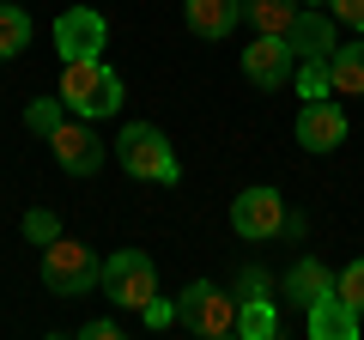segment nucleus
I'll return each mask as SVG.
<instances>
[{
  "instance_id": "nucleus-1",
  "label": "nucleus",
  "mask_w": 364,
  "mask_h": 340,
  "mask_svg": "<svg viewBox=\"0 0 364 340\" xmlns=\"http://www.w3.org/2000/svg\"><path fill=\"white\" fill-rule=\"evenodd\" d=\"M61 97H67L73 116L104 122V116H116V110H122V79L104 67V55H79V61L61 67Z\"/></svg>"
},
{
  "instance_id": "nucleus-2",
  "label": "nucleus",
  "mask_w": 364,
  "mask_h": 340,
  "mask_svg": "<svg viewBox=\"0 0 364 340\" xmlns=\"http://www.w3.org/2000/svg\"><path fill=\"white\" fill-rule=\"evenodd\" d=\"M116 158L128 176H140V183H176L182 164L176 152H170V140L158 134V122H128V128L116 134Z\"/></svg>"
},
{
  "instance_id": "nucleus-3",
  "label": "nucleus",
  "mask_w": 364,
  "mask_h": 340,
  "mask_svg": "<svg viewBox=\"0 0 364 340\" xmlns=\"http://www.w3.org/2000/svg\"><path fill=\"white\" fill-rule=\"evenodd\" d=\"M237 310H243V298H231V292L207 286V280H195V286L176 298V322L188 328V334H200V340L237 334Z\"/></svg>"
},
{
  "instance_id": "nucleus-4",
  "label": "nucleus",
  "mask_w": 364,
  "mask_h": 340,
  "mask_svg": "<svg viewBox=\"0 0 364 340\" xmlns=\"http://www.w3.org/2000/svg\"><path fill=\"white\" fill-rule=\"evenodd\" d=\"M43 286H49L55 298H79V292L104 286V262H97L85 243H73V237H55V243L43 249Z\"/></svg>"
},
{
  "instance_id": "nucleus-5",
  "label": "nucleus",
  "mask_w": 364,
  "mask_h": 340,
  "mask_svg": "<svg viewBox=\"0 0 364 340\" xmlns=\"http://www.w3.org/2000/svg\"><path fill=\"white\" fill-rule=\"evenodd\" d=\"M104 292L109 304H122V310H146V304L158 298V267L146 249H116L104 262Z\"/></svg>"
},
{
  "instance_id": "nucleus-6",
  "label": "nucleus",
  "mask_w": 364,
  "mask_h": 340,
  "mask_svg": "<svg viewBox=\"0 0 364 340\" xmlns=\"http://www.w3.org/2000/svg\"><path fill=\"white\" fill-rule=\"evenodd\" d=\"M286 201H279V188H243V195L231 201V231L243 237V243H267V237H286Z\"/></svg>"
},
{
  "instance_id": "nucleus-7",
  "label": "nucleus",
  "mask_w": 364,
  "mask_h": 340,
  "mask_svg": "<svg viewBox=\"0 0 364 340\" xmlns=\"http://www.w3.org/2000/svg\"><path fill=\"white\" fill-rule=\"evenodd\" d=\"M49 152H55V164H61L67 176H97L109 146L97 140V128H91L85 116H79V122H61V128L49 134Z\"/></svg>"
},
{
  "instance_id": "nucleus-8",
  "label": "nucleus",
  "mask_w": 364,
  "mask_h": 340,
  "mask_svg": "<svg viewBox=\"0 0 364 340\" xmlns=\"http://www.w3.org/2000/svg\"><path fill=\"white\" fill-rule=\"evenodd\" d=\"M104 43H109V18L97 13V6H67V13L55 18V49H61L67 61L104 55Z\"/></svg>"
},
{
  "instance_id": "nucleus-9",
  "label": "nucleus",
  "mask_w": 364,
  "mask_h": 340,
  "mask_svg": "<svg viewBox=\"0 0 364 340\" xmlns=\"http://www.w3.org/2000/svg\"><path fill=\"white\" fill-rule=\"evenodd\" d=\"M291 73H298V55H291L286 37H255V43L243 49V79H249V85H261V92L286 85Z\"/></svg>"
},
{
  "instance_id": "nucleus-10",
  "label": "nucleus",
  "mask_w": 364,
  "mask_h": 340,
  "mask_svg": "<svg viewBox=\"0 0 364 340\" xmlns=\"http://www.w3.org/2000/svg\"><path fill=\"white\" fill-rule=\"evenodd\" d=\"M346 140V110L328 104V97H304L298 110V146L304 152H334Z\"/></svg>"
},
{
  "instance_id": "nucleus-11",
  "label": "nucleus",
  "mask_w": 364,
  "mask_h": 340,
  "mask_svg": "<svg viewBox=\"0 0 364 340\" xmlns=\"http://www.w3.org/2000/svg\"><path fill=\"white\" fill-rule=\"evenodd\" d=\"M358 322L364 316L352 310L340 292H328V298H316L310 310H304V334L310 340H358Z\"/></svg>"
},
{
  "instance_id": "nucleus-12",
  "label": "nucleus",
  "mask_w": 364,
  "mask_h": 340,
  "mask_svg": "<svg viewBox=\"0 0 364 340\" xmlns=\"http://www.w3.org/2000/svg\"><path fill=\"white\" fill-rule=\"evenodd\" d=\"M286 43H291V55H298V61H334V18L328 13H310V6H304L298 13V25L286 31Z\"/></svg>"
},
{
  "instance_id": "nucleus-13",
  "label": "nucleus",
  "mask_w": 364,
  "mask_h": 340,
  "mask_svg": "<svg viewBox=\"0 0 364 340\" xmlns=\"http://www.w3.org/2000/svg\"><path fill=\"white\" fill-rule=\"evenodd\" d=\"M182 18H188V31H195V37L219 43L225 31L243 18V0H188V6H182Z\"/></svg>"
},
{
  "instance_id": "nucleus-14",
  "label": "nucleus",
  "mask_w": 364,
  "mask_h": 340,
  "mask_svg": "<svg viewBox=\"0 0 364 340\" xmlns=\"http://www.w3.org/2000/svg\"><path fill=\"white\" fill-rule=\"evenodd\" d=\"M304 0H243V18L255 25V37H286L298 25Z\"/></svg>"
},
{
  "instance_id": "nucleus-15",
  "label": "nucleus",
  "mask_w": 364,
  "mask_h": 340,
  "mask_svg": "<svg viewBox=\"0 0 364 340\" xmlns=\"http://www.w3.org/2000/svg\"><path fill=\"white\" fill-rule=\"evenodd\" d=\"M328 292H334V274H328L322 262H310V255H304V262L286 267V298H291V304H304V310H310V304L328 298Z\"/></svg>"
},
{
  "instance_id": "nucleus-16",
  "label": "nucleus",
  "mask_w": 364,
  "mask_h": 340,
  "mask_svg": "<svg viewBox=\"0 0 364 340\" xmlns=\"http://www.w3.org/2000/svg\"><path fill=\"white\" fill-rule=\"evenodd\" d=\"M328 73H334V92H346V97H364V43H346V49H334Z\"/></svg>"
},
{
  "instance_id": "nucleus-17",
  "label": "nucleus",
  "mask_w": 364,
  "mask_h": 340,
  "mask_svg": "<svg viewBox=\"0 0 364 340\" xmlns=\"http://www.w3.org/2000/svg\"><path fill=\"white\" fill-rule=\"evenodd\" d=\"M25 43H31V13L13 6V0H0V61L6 55H25Z\"/></svg>"
},
{
  "instance_id": "nucleus-18",
  "label": "nucleus",
  "mask_w": 364,
  "mask_h": 340,
  "mask_svg": "<svg viewBox=\"0 0 364 340\" xmlns=\"http://www.w3.org/2000/svg\"><path fill=\"white\" fill-rule=\"evenodd\" d=\"M237 334H243V340H273V334H279L273 304L267 298H243V310H237Z\"/></svg>"
},
{
  "instance_id": "nucleus-19",
  "label": "nucleus",
  "mask_w": 364,
  "mask_h": 340,
  "mask_svg": "<svg viewBox=\"0 0 364 340\" xmlns=\"http://www.w3.org/2000/svg\"><path fill=\"white\" fill-rule=\"evenodd\" d=\"M61 110H67V97H37V104L25 110V122H31V134H43V140H49V134H55V128H61V122H67Z\"/></svg>"
},
{
  "instance_id": "nucleus-20",
  "label": "nucleus",
  "mask_w": 364,
  "mask_h": 340,
  "mask_svg": "<svg viewBox=\"0 0 364 340\" xmlns=\"http://www.w3.org/2000/svg\"><path fill=\"white\" fill-rule=\"evenodd\" d=\"M291 79H298V97H334V73H328V61H304Z\"/></svg>"
},
{
  "instance_id": "nucleus-21",
  "label": "nucleus",
  "mask_w": 364,
  "mask_h": 340,
  "mask_svg": "<svg viewBox=\"0 0 364 340\" xmlns=\"http://www.w3.org/2000/svg\"><path fill=\"white\" fill-rule=\"evenodd\" d=\"M25 237H31L37 249H49L55 237H61V219H55L49 207H31V213H25Z\"/></svg>"
},
{
  "instance_id": "nucleus-22",
  "label": "nucleus",
  "mask_w": 364,
  "mask_h": 340,
  "mask_svg": "<svg viewBox=\"0 0 364 340\" xmlns=\"http://www.w3.org/2000/svg\"><path fill=\"white\" fill-rule=\"evenodd\" d=\"M334 292H340V298H346L352 310L364 316V262H352V267H340V274H334Z\"/></svg>"
},
{
  "instance_id": "nucleus-23",
  "label": "nucleus",
  "mask_w": 364,
  "mask_h": 340,
  "mask_svg": "<svg viewBox=\"0 0 364 340\" xmlns=\"http://www.w3.org/2000/svg\"><path fill=\"white\" fill-rule=\"evenodd\" d=\"M328 6H334V25L364 31V0H328Z\"/></svg>"
},
{
  "instance_id": "nucleus-24",
  "label": "nucleus",
  "mask_w": 364,
  "mask_h": 340,
  "mask_svg": "<svg viewBox=\"0 0 364 340\" xmlns=\"http://www.w3.org/2000/svg\"><path fill=\"white\" fill-rule=\"evenodd\" d=\"M237 298H267V274H261V267H243V280H237Z\"/></svg>"
},
{
  "instance_id": "nucleus-25",
  "label": "nucleus",
  "mask_w": 364,
  "mask_h": 340,
  "mask_svg": "<svg viewBox=\"0 0 364 340\" xmlns=\"http://www.w3.org/2000/svg\"><path fill=\"white\" fill-rule=\"evenodd\" d=\"M146 328H164V322H176V304H164V298H152V304H146Z\"/></svg>"
},
{
  "instance_id": "nucleus-26",
  "label": "nucleus",
  "mask_w": 364,
  "mask_h": 340,
  "mask_svg": "<svg viewBox=\"0 0 364 340\" xmlns=\"http://www.w3.org/2000/svg\"><path fill=\"white\" fill-rule=\"evenodd\" d=\"M79 334H85V340H122V328H116V322H109V316H104V322H85V328H79Z\"/></svg>"
},
{
  "instance_id": "nucleus-27",
  "label": "nucleus",
  "mask_w": 364,
  "mask_h": 340,
  "mask_svg": "<svg viewBox=\"0 0 364 340\" xmlns=\"http://www.w3.org/2000/svg\"><path fill=\"white\" fill-rule=\"evenodd\" d=\"M304 6H322V0H304Z\"/></svg>"
}]
</instances>
